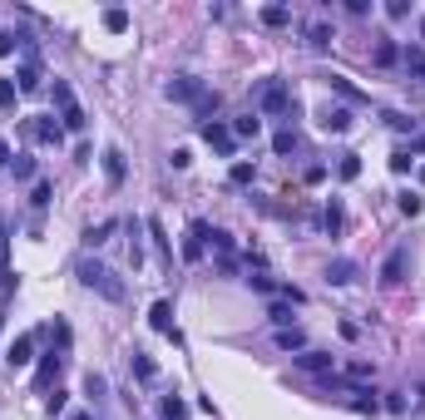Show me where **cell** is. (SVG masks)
<instances>
[{
    "label": "cell",
    "instance_id": "21",
    "mask_svg": "<svg viewBox=\"0 0 425 420\" xmlns=\"http://www.w3.org/2000/svg\"><path fill=\"white\" fill-rule=\"evenodd\" d=\"M257 134H262V119H257V114L232 119V139H257Z\"/></svg>",
    "mask_w": 425,
    "mask_h": 420
},
{
    "label": "cell",
    "instance_id": "14",
    "mask_svg": "<svg viewBox=\"0 0 425 420\" xmlns=\"http://www.w3.org/2000/svg\"><path fill=\"white\" fill-rule=\"evenodd\" d=\"M35 139L60 149V144H65V124H60V119H35Z\"/></svg>",
    "mask_w": 425,
    "mask_h": 420
},
{
    "label": "cell",
    "instance_id": "9",
    "mask_svg": "<svg viewBox=\"0 0 425 420\" xmlns=\"http://www.w3.org/2000/svg\"><path fill=\"white\" fill-rule=\"evenodd\" d=\"M406 262H411V247H391V257L381 262V282H386V287H396V282L406 277Z\"/></svg>",
    "mask_w": 425,
    "mask_h": 420
},
{
    "label": "cell",
    "instance_id": "13",
    "mask_svg": "<svg viewBox=\"0 0 425 420\" xmlns=\"http://www.w3.org/2000/svg\"><path fill=\"white\" fill-rule=\"evenodd\" d=\"M257 20H262L267 30H282V25H292V5H262Z\"/></svg>",
    "mask_w": 425,
    "mask_h": 420
},
{
    "label": "cell",
    "instance_id": "23",
    "mask_svg": "<svg viewBox=\"0 0 425 420\" xmlns=\"http://www.w3.org/2000/svg\"><path fill=\"white\" fill-rule=\"evenodd\" d=\"M227 178H232V183H237V188H247V183H252V178H257V163H252V158H237V163H232V168H227Z\"/></svg>",
    "mask_w": 425,
    "mask_h": 420
},
{
    "label": "cell",
    "instance_id": "43",
    "mask_svg": "<svg viewBox=\"0 0 425 420\" xmlns=\"http://www.w3.org/2000/svg\"><path fill=\"white\" fill-rule=\"evenodd\" d=\"M15 95H20V85L15 80H0V109H15Z\"/></svg>",
    "mask_w": 425,
    "mask_h": 420
},
{
    "label": "cell",
    "instance_id": "39",
    "mask_svg": "<svg viewBox=\"0 0 425 420\" xmlns=\"http://www.w3.org/2000/svg\"><path fill=\"white\" fill-rule=\"evenodd\" d=\"M411 168H416V154L411 149H396L391 154V173H411Z\"/></svg>",
    "mask_w": 425,
    "mask_h": 420
},
{
    "label": "cell",
    "instance_id": "31",
    "mask_svg": "<svg viewBox=\"0 0 425 420\" xmlns=\"http://www.w3.org/2000/svg\"><path fill=\"white\" fill-rule=\"evenodd\" d=\"M85 396H90L95 406H99V401H104V396H109V381H104V376H99V371H90V376H85Z\"/></svg>",
    "mask_w": 425,
    "mask_h": 420
},
{
    "label": "cell",
    "instance_id": "18",
    "mask_svg": "<svg viewBox=\"0 0 425 420\" xmlns=\"http://www.w3.org/2000/svg\"><path fill=\"white\" fill-rule=\"evenodd\" d=\"M277 346H282V351H307V331H302V326H282V331H277Z\"/></svg>",
    "mask_w": 425,
    "mask_h": 420
},
{
    "label": "cell",
    "instance_id": "33",
    "mask_svg": "<svg viewBox=\"0 0 425 420\" xmlns=\"http://www.w3.org/2000/svg\"><path fill=\"white\" fill-rule=\"evenodd\" d=\"M396 208L406 212V217H421V208H425V198H421V193H416V188H406V193H401V198H396Z\"/></svg>",
    "mask_w": 425,
    "mask_h": 420
},
{
    "label": "cell",
    "instance_id": "28",
    "mask_svg": "<svg viewBox=\"0 0 425 420\" xmlns=\"http://www.w3.org/2000/svg\"><path fill=\"white\" fill-rule=\"evenodd\" d=\"M114 232H119V222H99V227H85V247H104Z\"/></svg>",
    "mask_w": 425,
    "mask_h": 420
},
{
    "label": "cell",
    "instance_id": "20",
    "mask_svg": "<svg viewBox=\"0 0 425 420\" xmlns=\"http://www.w3.org/2000/svg\"><path fill=\"white\" fill-rule=\"evenodd\" d=\"M331 40H336V30H331L326 20H317V25L307 30V45H312V50H331Z\"/></svg>",
    "mask_w": 425,
    "mask_h": 420
},
{
    "label": "cell",
    "instance_id": "1",
    "mask_svg": "<svg viewBox=\"0 0 425 420\" xmlns=\"http://www.w3.org/2000/svg\"><path fill=\"white\" fill-rule=\"evenodd\" d=\"M252 104L257 114H267V119H282V114H297V99H292V85L287 80H262L257 90H252Z\"/></svg>",
    "mask_w": 425,
    "mask_h": 420
},
{
    "label": "cell",
    "instance_id": "4",
    "mask_svg": "<svg viewBox=\"0 0 425 420\" xmlns=\"http://www.w3.org/2000/svg\"><path fill=\"white\" fill-rule=\"evenodd\" d=\"M149 326H154L158 336H168L173 346H183V336H178V326H173V302H163V297H158V302L149 307Z\"/></svg>",
    "mask_w": 425,
    "mask_h": 420
},
{
    "label": "cell",
    "instance_id": "52",
    "mask_svg": "<svg viewBox=\"0 0 425 420\" xmlns=\"http://www.w3.org/2000/svg\"><path fill=\"white\" fill-rule=\"evenodd\" d=\"M70 420H95V416H90V411H75V416H70Z\"/></svg>",
    "mask_w": 425,
    "mask_h": 420
},
{
    "label": "cell",
    "instance_id": "35",
    "mask_svg": "<svg viewBox=\"0 0 425 420\" xmlns=\"http://www.w3.org/2000/svg\"><path fill=\"white\" fill-rule=\"evenodd\" d=\"M386 124H391V129H401V134H416V129H421V119H416V114H396V109H386Z\"/></svg>",
    "mask_w": 425,
    "mask_h": 420
},
{
    "label": "cell",
    "instance_id": "44",
    "mask_svg": "<svg viewBox=\"0 0 425 420\" xmlns=\"http://www.w3.org/2000/svg\"><path fill=\"white\" fill-rule=\"evenodd\" d=\"M381 406H386L391 416H401V411H406V391H386V401H381Z\"/></svg>",
    "mask_w": 425,
    "mask_h": 420
},
{
    "label": "cell",
    "instance_id": "29",
    "mask_svg": "<svg viewBox=\"0 0 425 420\" xmlns=\"http://www.w3.org/2000/svg\"><path fill=\"white\" fill-rule=\"evenodd\" d=\"M15 80H20V95H35V90H40V65H35V60H25V70H20Z\"/></svg>",
    "mask_w": 425,
    "mask_h": 420
},
{
    "label": "cell",
    "instance_id": "17",
    "mask_svg": "<svg viewBox=\"0 0 425 420\" xmlns=\"http://www.w3.org/2000/svg\"><path fill=\"white\" fill-rule=\"evenodd\" d=\"M321 227H326V232H331V237H336V232H341V227H346V208H341V203H336V198H331V203H326V208H321Z\"/></svg>",
    "mask_w": 425,
    "mask_h": 420
},
{
    "label": "cell",
    "instance_id": "49",
    "mask_svg": "<svg viewBox=\"0 0 425 420\" xmlns=\"http://www.w3.org/2000/svg\"><path fill=\"white\" fill-rule=\"evenodd\" d=\"M307 183H312V188L326 183V163H312V168H307Z\"/></svg>",
    "mask_w": 425,
    "mask_h": 420
},
{
    "label": "cell",
    "instance_id": "37",
    "mask_svg": "<svg viewBox=\"0 0 425 420\" xmlns=\"http://www.w3.org/2000/svg\"><path fill=\"white\" fill-rule=\"evenodd\" d=\"M163 420H188V401L183 396H163Z\"/></svg>",
    "mask_w": 425,
    "mask_h": 420
},
{
    "label": "cell",
    "instance_id": "3",
    "mask_svg": "<svg viewBox=\"0 0 425 420\" xmlns=\"http://www.w3.org/2000/svg\"><path fill=\"white\" fill-rule=\"evenodd\" d=\"M208 237H212V227L203 222V217H193V222H188V237H183V262H203Z\"/></svg>",
    "mask_w": 425,
    "mask_h": 420
},
{
    "label": "cell",
    "instance_id": "16",
    "mask_svg": "<svg viewBox=\"0 0 425 420\" xmlns=\"http://www.w3.org/2000/svg\"><path fill=\"white\" fill-rule=\"evenodd\" d=\"M60 366H65V356H55V351H50V356L40 361V371H35V391H50V381L60 376Z\"/></svg>",
    "mask_w": 425,
    "mask_h": 420
},
{
    "label": "cell",
    "instance_id": "54",
    "mask_svg": "<svg viewBox=\"0 0 425 420\" xmlns=\"http://www.w3.org/2000/svg\"><path fill=\"white\" fill-rule=\"evenodd\" d=\"M421 40H425V15H421Z\"/></svg>",
    "mask_w": 425,
    "mask_h": 420
},
{
    "label": "cell",
    "instance_id": "47",
    "mask_svg": "<svg viewBox=\"0 0 425 420\" xmlns=\"http://www.w3.org/2000/svg\"><path fill=\"white\" fill-rule=\"evenodd\" d=\"M386 15H391V20H406V15H411V0H391Z\"/></svg>",
    "mask_w": 425,
    "mask_h": 420
},
{
    "label": "cell",
    "instance_id": "51",
    "mask_svg": "<svg viewBox=\"0 0 425 420\" xmlns=\"http://www.w3.org/2000/svg\"><path fill=\"white\" fill-rule=\"evenodd\" d=\"M10 163H15V154H10V144L0 139V168H10Z\"/></svg>",
    "mask_w": 425,
    "mask_h": 420
},
{
    "label": "cell",
    "instance_id": "46",
    "mask_svg": "<svg viewBox=\"0 0 425 420\" xmlns=\"http://www.w3.org/2000/svg\"><path fill=\"white\" fill-rule=\"evenodd\" d=\"M50 95H55V104H60V109H65V104H75V90H70L65 80H55V90H50Z\"/></svg>",
    "mask_w": 425,
    "mask_h": 420
},
{
    "label": "cell",
    "instance_id": "30",
    "mask_svg": "<svg viewBox=\"0 0 425 420\" xmlns=\"http://www.w3.org/2000/svg\"><path fill=\"white\" fill-rule=\"evenodd\" d=\"M144 227L154 232V247H158L163 257H173V242H168V232H163V222H158V217H144Z\"/></svg>",
    "mask_w": 425,
    "mask_h": 420
},
{
    "label": "cell",
    "instance_id": "40",
    "mask_svg": "<svg viewBox=\"0 0 425 420\" xmlns=\"http://www.w3.org/2000/svg\"><path fill=\"white\" fill-rule=\"evenodd\" d=\"M401 60H406V70H411L416 80H425V50H406Z\"/></svg>",
    "mask_w": 425,
    "mask_h": 420
},
{
    "label": "cell",
    "instance_id": "7",
    "mask_svg": "<svg viewBox=\"0 0 425 420\" xmlns=\"http://www.w3.org/2000/svg\"><path fill=\"white\" fill-rule=\"evenodd\" d=\"M30 361H35V336L25 331V336H15V341L5 346V366H10V371H25Z\"/></svg>",
    "mask_w": 425,
    "mask_h": 420
},
{
    "label": "cell",
    "instance_id": "48",
    "mask_svg": "<svg viewBox=\"0 0 425 420\" xmlns=\"http://www.w3.org/2000/svg\"><path fill=\"white\" fill-rule=\"evenodd\" d=\"M45 411H50V416H60V411H65V391H60V386H55V396L45 401Z\"/></svg>",
    "mask_w": 425,
    "mask_h": 420
},
{
    "label": "cell",
    "instance_id": "6",
    "mask_svg": "<svg viewBox=\"0 0 425 420\" xmlns=\"http://www.w3.org/2000/svg\"><path fill=\"white\" fill-rule=\"evenodd\" d=\"M198 134L208 139V144L217 149V154H227V158H232V149H237V139H232V129H227V124H217V119H203V124H198Z\"/></svg>",
    "mask_w": 425,
    "mask_h": 420
},
{
    "label": "cell",
    "instance_id": "34",
    "mask_svg": "<svg viewBox=\"0 0 425 420\" xmlns=\"http://www.w3.org/2000/svg\"><path fill=\"white\" fill-rule=\"evenodd\" d=\"M396 60H401V50H396V40H376V65H381V70H391Z\"/></svg>",
    "mask_w": 425,
    "mask_h": 420
},
{
    "label": "cell",
    "instance_id": "8",
    "mask_svg": "<svg viewBox=\"0 0 425 420\" xmlns=\"http://www.w3.org/2000/svg\"><path fill=\"white\" fill-rule=\"evenodd\" d=\"M326 90H331L336 99H346V104H371V95H366V90H356L346 75H326Z\"/></svg>",
    "mask_w": 425,
    "mask_h": 420
},
{
    "label": "cell",
    "instance_id": "53",
    "mask_svg": "<svg viewBox=\"0 0 425 420\" xmlns=\"http://www.w3.org/2000/svg\"><path fill=\"white\" fill-rule=\"evenodd\" d=\"M416 178H421V183H425V163H421V168H416Z\"/></svg>",
    "mask_w": 425,
    "mask_h": 420
},
{
    "label": "cell",
    "instance_id": "26",
    "mask_svg": "<svg viewBox=\"0 0 425 420\" xmlns=\"http://www.w3.org/2000/svg\"><path fill=\"white\" fill-rule=\"evenodd\" d=\"M50 198H55V183H50V178H40V183L30 188V208L45 212V208H50Z\"/></svg>",
    "mask_w": 425,
    "mask_h": 420
},
{
    "label": "cell",
    "instance_id": "45",
    "mask_svg": "<svg viewBox=\"0 0 425 420\" xmlns=\"http://www.w3.org/2000/svg\"><path fill=\"white\" fill-rule=\"evenodd\" d=\"M20 40H25V35H15V30H0V60H5V55H15V45H20Z\"/></svg>",
    "mask_w": 425,
    "mask_h": 420
},
{
    "label": "cell",
    "instance_id": "50",
    "mask_svg": "<svg viewBox=\"0 0 425 420\" xmlns=\"http://www.w3.org/2000/svg\"><path fill=\"white\" fill-rule=\"evenodd\" d=\"M336 331H341L346 341H356V336H361V326H356V321H336Z\"/></svg>",
    "mask_w": 425,
    "mask_h": 420
},
{
    "label": "cell",
    "instance_id": "41",
    "mask_svg": "<svg viewBox=\"0 0 425 420\" xmlns=\"http://www.w3.org/2000/svg\"><path fill=\"white\" fill-rule=\"evenodd\" d=\"M247 287H252V292H262V297H272V292H277V282H272L267 272H252V277H247Z\"/></svg>",
    "mask_w": 425,
    "mask_h": 420
},
{
    "label": "cell",
    "instance_id": "25",
    "mask_svg": "<svg viewBox=\"0 0 425 420\" xmlns=\"http://www.w3.org/2000/svg\"><path fill=\"white\" fill-rule=\"evenodd\" d=\"M351 411H356V416H376V411H381L376 391H351Z\"/></svg>",
    "mask_w": 425,
    "mask_h": 420
},
{
    "label": "cell",
    "instance_id": "2",
    "mask_svg": "<svg viewBox=\"0 0 425 420\" xmlns=\"http://www.w3.org/2000/svg\"><path fill=\"white\" fill-rule=\"evenodd\" d=\"M75 272H80V282H85L90 292H99L104 302H124V297H129V287H124V282H119V277L109 272L104 262H95V257H85V262H80Z\"/></svg>",
    "mask_w": 425,
    "mask_h": 420
},
{
    "label": "cell",
    "instance_id": "19",
    "mask_svg": "<svg viewBox=\"0 0 425 420\" xmlns=\"http://www.w3.org/2000/svg\"><path fill=\"white\" fill-rule=\"evenodd\" d=\"M60 124H65V134H85L90 119H85V109H80V104H65V109H60Z\"/></svg>",
    "mask_w": 425,
    "mask_h": 420
},
{
    "label": "cell",
    "instance_id": "42",
    "mask_svg": "<svg viewBox=\"0 0 425 420\" xmlns=\"http://www.w3.org/2000/svg\"><path fill=\"white\" fill-rule=\"evenodd\" d=\"M346 376H351V381H371V376H376V366H371V361H351V366H346Z\"/></svg>",
    "mask_w": 425,
    "mask_h": 420
},
{
    "label": "cell",
    "instance_id": "11",
    "mask_svg": "<svg viewBox=\"0 0 425 420\" xmlns=\"http://www.w3.org/2000/svg\"><path fill=\"white\" fill-rule=\"evenodd\" d=\"M317 124L326 129V134H346V129H351V109H341V104H326V109L317 114Z\"/></svg>",
    "mask_w": 425,
    "mask_h": 420
},
{
    "label": "cell",
    "instance_id": "15",
    "mask_svg": "<svg viewBox=\"0 0 425 420\" xmlns=\"http://www.w3.org/2000/svg\"><path fill=\"white\" fill-rule=\"evenodd\" d=\"M326 282H331V287H346V282H356V262H351V257H336V262L326 267Z\"/></svg>",
    "mask_w": 425,
    "mask_h": 420
},
{
    "label": "cell",
    "instance_id": "38",
    "mask_svg": "<svg viewBox=\"0 0 425 420\" xmlns=\"http://www.w3.org/2000/svg\"><path fill=\"white\" fill-rule=\"evenodd\" d=\"M272 149H277L282 158H287V154H297V134H292V129H282V134H272Z\"/></svg>",
    "mask_w": 425,
    "mask_h": 420
},
{
    "label": "cell",
    "instance_id": "22",
    "mask_svg": "<svg viewBox=\"0 0 425 420\" xmlns=\"http://www.w3.org/2000/svg\"><path fill=\"white\" fill-rule=\"evenodd\" d=\"M336 178H341V183H356V178H361V154H341Z\"/></svg>",
    "mask_w": 425,
    "mask_h": 420
},
{
    "label": "cell",
    "instance_id": "36",
    "mask_svg": "<svg viewBox=\"0 0 425 420\" xmlns=\"http://www.w3.org/2000/svg\"><path fill=\"white\" fill-rule=\"evenodd\" d=\"M10 173H15V183H30V178H35V158H30V154H15Z\"/></svg>",
    "mask_w": 425,
    "mask_h": 420
},
{
    "label": "cell",
    "instance_id": "5",
    "mask_svg": "<svg viewBox=\"0 0 425 420\" xmlns=\"http://www.w3.org/2000/svg\"><path fill=\"white\" fill-rule=\"evenodd\" d=\"M163 95H168V99H178V104H203V95H208V90H203L198 80L178 75V80H168V85H163Z\"/></svg>",
    "mask_w": 425,
    "mask_h": 420
},
{
    "label": "cell",
    "instance_id": "12",
    "mask_svg": "<svg viewBox=\"0 0 425 420\" xmlns=\"http://www.w3.org/2000/svg\"><path fill=\"white\" fill-rule=\"evenodd\" d=\"M99 158H104V178L114 183V188H119V183H124V173H129V168H124V154H119V149L109 144V149L99 154Z\"/></svg>",
    "mask_w": 425,
    "mask_h": 420
},
{
    "label": "cell",
    "instance_id": "27",
    "mask_svg": "<svg viewBox=\"0 0 425 420\" xmlns=\"http://www.w3.org/2000/svg\"><path fill=\"white\" fill-rule=\"evenodd\" d=\"M104 30L109 35H124V30H129V10H124V5H109L104 10Z\"/></svg>",
    "mask_w": 425,
    "mask_h": 420
},
{
    "label": "cell",
    "instance_id": "24",
    "mask_svg": "<svg viewBox=\"0 0 425 420\" xmlns=\"http://www.w3.org/2000/svg\"><path fill=\"white\" fill-rule=\"evenodd\" d=\"M134 376H139L144 386H154V381H158V366H154V356H144V351H134Z\"/></svg>",
    "mask_w": 425,
    "mask_h": 420
},
{
    "label": "cell",
    "instance_id": "32",
    "mask_svg": "<svg viewBox=\"0 0 425 420\" xmlns=\"http://www.w3.org/2000/svg\"><path fill=\"white\" fill-rule=\"evenodd\" d=\"M267 321H272L277 331H282V326H297V321H292V302H272V307H267Z\"/></svg>",
    "mask_w": 425,
    "mask_h": 420
},
{
    "label": "cell",
    "instance_id": "10",
    "mask_svg": "<svg viewBox=\"0 0 425 420\" xmlns=\"http://www.w3.org/2000/svg\"><path fill=\"white\" fill-rule=\"evenodd\" d=\"M292 366H302V371H312V376H331V356H326V351H317V346L297 351V356H292Z\"/></svg>",
    "mask_w": 425,
    "mask_h": 420
}]
</instances>
